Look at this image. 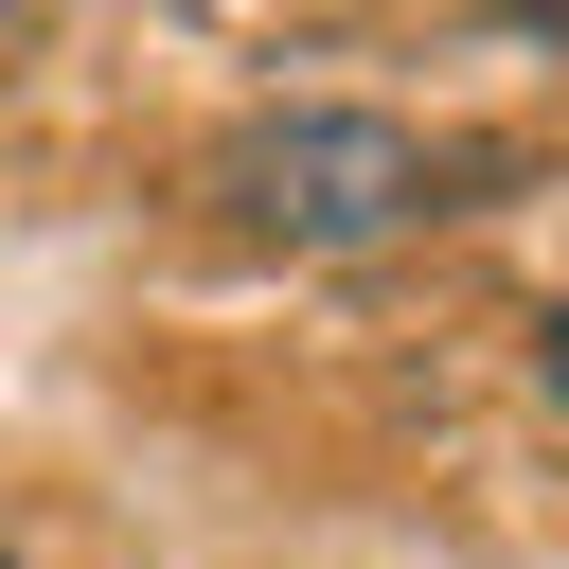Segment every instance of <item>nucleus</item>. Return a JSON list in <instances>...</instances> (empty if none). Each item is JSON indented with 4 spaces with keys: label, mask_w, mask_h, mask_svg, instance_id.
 <instances>
[{
    "label": "nucleus",
    "mask_w": 569,
    "mask_h": 569,
    "mask_svg": "<svg viewBox=\"0 0 569 569\" xmlns=\"http://www.w3.org/2000/svg\"><path fill=\"white\" fill-rule=\"evenodd\" d=\"M213 196H231V231H267V249H373V231L462 213V160H445L427 124H373V107H284V124L213 142Z\"/></svg>",
    "instance_id": "nucleus-1"
},
{
    "label": "nucleus",
    "mask_w": 569,
    "mask_h": 569,
    "mask_svg": "<svg viewBox=\"0 0 569 569\" xmlns=\"http://www.w3.org/2000/svg\"><path fill=\"white\" fill-rule=\"evenodd\" d=\"M533 338H551V391H569V302H551V320H533Z\"/></svg>",
    "instance_id": "nucleus-2"
},
{
    "label": "nucleus",
    "mask_w": 569,
    "mask_h": 569,
    "mask_svg": "<svg viewBox=\"0 0 569 569\" xmlns=\"http://www.w3.org/2000/svg\"><path fill=\"white\" fill-rule=\"evenodd\" d=\"M0 569H18V551H0Z\"/></svg>",
    "instance_id": "nucleus-3"
}]
</instances>
